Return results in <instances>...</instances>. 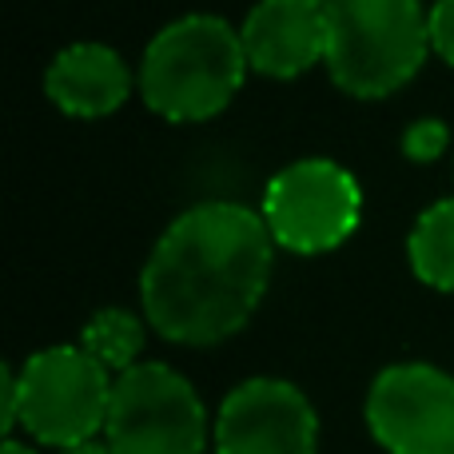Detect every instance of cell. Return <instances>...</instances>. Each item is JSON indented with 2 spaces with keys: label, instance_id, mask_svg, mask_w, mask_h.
Segmentation results:
<instances>
[{
  "label": "cell",
  "instance_id": "1",
  "mask_svg": "<svg viewBox=\"0 0 454 454\" xmlns=\"http://www.w3.org/2000/svg\"><path fill=\"white\" fill-rule=\"evenodd\" d=\"M275 239L243 204H196L168 223L140 275L152 331L180 347H215L247 327L271 283Z\"/></svg>",
  "mask_w": 454,
  "mask_h": 454
},
{
  "label": "cell",
  "instance_id": "2",
  "mask_svg": "<svg viewBox=\"0 0 454 454\" xmlns=\"http://www.w3.org/2000/svg\"><path fill=\"white\" fill-rule=\"evenodd\" d=\"M239 28L212 12H192L164 24L144 48L140 92L156 116L172 124H200L231 104L247 76Z\"/></svg>",
  "mask_w": 454,
  "mask_h": 454
},
{
  "label": "cell",
  "instance_id": "3",
  "mask_svg": "<svg viewBox=\"0 0 454 454\" xmlns=\"http://www.w3.org/2000/svg\"><path fill=\"white\" fill-rule=\"evenodd\" d=\"M419 0H327V72L347 96H391L423 68L431 20Z\"/></svg>",
  "mask_w": 454,
  "mask_h": 454
},
{
  "label": "cell",
  "instance_id": "4",
  "mask_svg": "<svg viewBox=\"0 0 454 454\" xmlns=\"http://www.w3.org/2000/svg\"><path fill=\"white\" fill-rule=\"evenodd\" d=\"M16 379H20V427L32 442L60 454L104 434L116 375L104 371L80 343L28 355Z\"/></svg>",
  "mask_w": 454,
  "mask_h": 454
},
{
  "label": "cell",
  "instance_id": "5",
  "mask_svg": "<svg viewBox=\"0 0 454 454\" xmlns=\"http://www.w3.org/2000/svg\"><path fill=\"white\" fill-rule=\"evenodd\" d=\"M104 442L112 454H204L212 423L200 391L168 363H136L116 375Z\"/></svg>",
  "mask_w": 454,
  "mask_h": 454
},
{
  "label": "cell",
  "instance_id": "6",
  "mask_svg": "<svg viewBox=\"0 0 454 454\" xmlns=\"http://www.w3.org/2000/svg\"><path fill=\"white\" fill-rule=\"evenodd\" d=\"M259 215L279 247L319 255L335 251L359 227L363 192L359 180L335 160H295L267 180Z\"/></svg>",
  "mask_w": 454,
  "mask_h": 454
},
{
  "label": "cell",
  "instance_id": "7",
  "mask_svg": "<svg viewBox=\"0 0 454 454\" xmlns=\"http://www.w3.org/2000/svg\"><path fill=\"white\" fill-rule=\"evenodd\" d=\"M363 419L387 454H454V375L434 363H391L371 383Z\"/></svg>",
  "mask_w": 454,
  "mask_h": 454
},
{
  "label": "cell",
  "instance_id": "8",
  "mask_svg": "<svg viewBox=\"0 0 454 454\" xmlns=\"http://www.w3.org/2000/svg\"><path fill=\"white\" fill-rule=\"evenodd\" d=\"M212 447L215 454H319V411L287 379H243L215 411Z\"/></svg>",
  "mask_w": 454,
  "mask_h": 454
},
{
  "label": "cell",
  "instance_id": "9",
  "mask_svg": "<svg viewBox=\"0 0 454 454\" xmlns=\"http://www.w3.org/2000/svg\"><path fill=\"white\" fill-rule=\"evenodd\" d=\"M327 0H259L239 24L247 64L275 80L327 64Z\"/></svg>",
  "mask_w": 454,
  "mask_h": 454
},
{
  "label": "cell",
  "instance_id": "10",
  "mask_svg": "<svg viewBox=\"0 0 454 454\" xmlns=\"http://www.w3.org/2000/svg\"><path fill=\"white\" fill-rule=\"evenodd\" d=\"M44 92L64 116L76 120H100L112 116L132 92V72L124 56L108 44H72L56 52V60L44 72Z\"/></svg>",
  "mask_w": 454,
  "mask_h": 454
},
{
  "label": "cell",
  "instance_id": "11",
  "mask_svg": "<svg viewBox=\"0 0 454 454\" xmlns=\"http://www.w3.org/2000/svg\"><path fill=\"white\" fill-rule=\"evenodd\" d=\"M415 275L434 291H454V200H439L419 215L407 239Z\"/></svg>",
  "mask_w": 454,
  "mask_h": 454
},
{
  "label": "cell",
  "instance_id": "12",
  "mask_svg": "<svg viewBox=\"0 0 454 454\" xmlns=\"http://www.w3.org/2000/svg\"><path fill=\"white\" fill-rule=\"evenodd\" d=\"M80 347L112 375H124L140 363L144 351V323L124 307H104L80 331Z\"/></svg>",
  "mask_w": 454,
  "mask_h": 454
},
{
  "label": "cell",
  "instance_id": "13",
  "mask_svg": "<svg viewBox=\"0 0 454 454\" xmlns=\"http://www.w3.org/2000/svg\"><path fill=\"white\" fill-rule=\"evenodd\" d=\"M447 140H450V132L442 120H419V124H411L403 132V152L415 164H431V160H439L447 152Z\"/></svg>",
  "mask_w": 454,
  "mask_h": 454
},
{
  "label": "cell",
  "instance_id": "14",
  "mask_svg": "<svg viewBox=\"0 0 454 454\" xmlns=\"http://www.w3.org/2000/svg\"><path fill=\"white\" fill-rule=\"evenodd\" d=\"M427 20H431V48L454 64V0H434Z\"/></svg>",
  "mask_w": 454,
  "mask_h": 454
},
{
  "label": "cell",
  "instance_id": "15",
  "mask_svg": "<svg viewBox=\"0 0 454 454\" xmlns=\"http://www.w3.org/2000/svg\"><path fill=\"white\" fill-rule=\"evenodd\" d=\"M0 427H4V439H12V431L20 427V379L12 367L0 371Z\"/></svg>",
  "mask_w": 454,
  "mask_h": 454
},
{
  "label": "cell",
  "instance_id": "16",
  "mask_svg": "<svg viewBox=\"0 0 454 454\" xmlns=\"http://www.w3.org/2000/svg\"><path fill=\"white\" fill-rule=\"evenodd\" d=\"M60 454H112V447L104 439H92V442H80V447H68Z\"/></svg>",
  "mask_w": 454,
  "mask_h": 454
},
{
  "label": "cell",
  "instance_id": "17",
  "mask_svg": "<svg viewBox=\"0 0 454 454\" xmlns=\"http://www.w3.org/2000/svg\"><path fill=\"white\" fill-rule=\"evenodd\" d=\"M0 454H40L32 442H20V439H4V447H0Z\"/></svg>",
  "mask_w": 454,
  "mask_h": 454
}]
</instances>
